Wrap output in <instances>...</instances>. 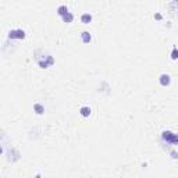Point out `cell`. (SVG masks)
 <instances>
[{"mask_svg":"<svg viewBox=\"0 0 178 178\" xmlns=\"http://www.w3.org/2000/svg\"><path fill=\"white\" fill-rule=\"evenodd\" d=\"M81 114H82L84 117H88L89 114H91V109H89V107H82V109H81Z\"/></svg>","mask_w":178,"mask_h":178,"instance_id":"cell-9","label":"cell"},{"mask_svg":"<svg viewBox=\"0 0 178 178\" xmlns=\"http://www.w3.org/2000/svg\"><path fill=\"white\" fill-rule=\"evenodd\" d=\"M35 58H36V63L39 64L40 68H47L49 65H51L54 63V58L50 54H43L42 58H39V57H35Z\"/></svg>","mask_w":178,"mask_h":178,"instance_id":"cell-1","label":"cell"},{"mask_svg":"<svg viewBox=\"0 0 178 178\" xmlns=\"http://www.w3.org/2000/svg\"><path fill=\"white\" fill-rule=\"evenodd\" d=\"M81 21L84 22V24H89V22L92 21V16L91 14H82V17H81Z\"/></svg>","mask_w":178,"mask_h":178,"instance_id":"cell-5","label":"cell"},{"mask_svg":"<svg viewBox=\"0 0 178 178\" xmlns=\"http://www.w3.org/2000/svg\"><path fill=\"white\" fill-rule=\"evenodd\" d=\"M0 153H2V146H0Z\"/></svg>","mask_w":178,"mask_h":178,"instance_id":"cell-12","label":"cell"},{"mask_svg":"<svg viewBox=\"0 0 178 178\" xmlns=\"http://www.w3.org/2000/svg\"><path fill=\"white\" fill-rule=\"evenodd\" d=\"M9 38L10 39H24L25 38V32L22 31V29H14V31H10L9 32Z\"/></svg>","mask_w":178,"mask_h":178,"instance_id":"cell-3","label":"cell"},{"mask_svg":"<svg viewBox=\"0 0 178 178\" xmlns=\"http://www.w3.org/2000/svg\"><path fill=\"white\" fill-rule=\"evenodd\" d=\"M63 20H64L65 22H71V21L74 20V16H72V14H71V13H67V14H65V16H64V17H63Z\"/></svg>","mask_w":178,"mask_h":178,"instance_id":"cell-10","label":"cell"},{"mask_svg":"<svg viewBox=\"0 0 178 178\" xmlns=\"http://www.w3.org/2000/svg\"><path fill=\"white\" fill-rule=\"evenodd\" d=\"M163 142H167V145H175L178 142V138L175 134H173L171 131H164L161 135Z\"/></svg>","mask_w":178,"mask_h":178,"instance_id":"cell-2","label":"cell"},{"mask_svg":"<svg viewBox=\"0 0 178 178\" xmlns=\"http://www.w3.org/2000/svg\"><path fill=\"white\" fill-rule=\"evenodd\" d=\"M171 58H174V60H175V58H177V49H175V47H174V49H173V54H171Z\"/></svg>","mask_w":178,"mask_h":178,"instance_id":"cell-11","label":"cell"},{"mask_svg":"<svg viewBox=\"0 0 178 178\" xmlns=\"http://www.w3.org/2000/svg\"><path fill=\"white\" fill-rule=\"evenodd\" d=\"M33 110H35V111H36V113H38V114H42L43 111H44L43 106H42V105H39V103H36V105L33 106Z\"/></svg>","mask_w":178,"mask_h":178,"instance_id":"cell-8","label":"cell"},{"mask_svg":"<svg viewBox=\"0 0 178 178\" xmlns=\"http://www.w3.org/2000/svg\"><path fill=\"white\" fill-rule=\"evenodd\" d=\"M57 13L60 14L61 17H64L67 13H70V11H68V9H67L65 6H60V7H58V9H57Z\"/></svg>","mask_w":178,"mask_h":178,"instance_id":"cell-7","label":"cell"},{"mask_svg":"<svg viewBox=\"0 0 178 178\" xmlns=\"http://www.w3.org/2000/svg\"><path fill=\"white\" fill-rule=\"evenodd\" d=\"M81 36H82V40L85 43H89L91 42V39H92V36H91V33L89 32H82L81 33Z\"/></svg>","mask_w":178,"mask_h":178,"instance_id":"cell-6","label":"cell"},{"mask_svg":"<svg viewBox=\"0 0 178 178\" xmlns=\"http://www.w3.org/2000/svg\"><path fill=\"white\" fill-rule=\"evenodd\" d=\"M160 84L163 86H167V85L170 84V75H166V74H163L160 77Z\"/></svg>","mask_w":178,"mask_h":178,"instance_id":"cell-4","label":"cell"}]
</instances>
